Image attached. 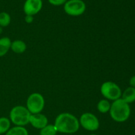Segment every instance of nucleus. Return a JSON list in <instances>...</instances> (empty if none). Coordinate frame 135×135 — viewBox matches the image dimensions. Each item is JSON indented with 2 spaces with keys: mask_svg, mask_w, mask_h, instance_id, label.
Masks as SVG:
<instances>
[{
  "mask_svg": "<svg viewBox=\"0 0 135 135\" xmlns=\"http://www.w3.org/2000/svg\"><path fill=\"white\" fill-rule=\"evenodd\" d=\"M42 0H26L23 5L24 13L26 15L34 16L42 9Z\"/></svg>",
  "mask_w": 135,
  "mask_h": 135,
  "instance_id": "obj_8",
  "label": "nucleus"
},
{
  "mask_svg": "<svg viewBox=\"0 0 135 135\" xmlns=\"http://www.w3.org/2000/svg\"><path fill=\"white\" fill-rule=\"evenodd\" d=\"M11 122L9 118L6 117H0V135L4 134L11 129Z\"/></svg>",
  "mask_w": 135,
  "mask_h": 135,
  "instance_id": "obj_15",
  "label": "nucleus"
},
{
  "mask_svg": "<svg viewBox=\"0 0 135 135\" xmlns=\"http://www.w3.org/2000/svg\"><path fill=\"white\" fill-rule=\"evenodd\" d=\"M100 92L104 98L113 102L121 98L122 94L121 88L112 81L104 82L100 87Z\"/></svg>",
  "mask_w": 135,
  "mask_h": 135,
  "instance_id": "obj_4",
  "label": "nucleus"
},
{
  "mask_svg": "<svg viewBox=\"0 0 135 135\" xmlns=\"http://www.w3.org/2000/svg\"><path fill=\"white\" fill-rule=\"evenodd\" d=\"M25 21L28 24L32 23L34 21V16L26 15L25 17Z\"/></svg>",
  "mask_w": 135,
  "mask_h": 135,
  "instance_id": "obj_19",
  "label": "nucleus"
},
{
  "mask_svg": "<svg viewBox=\"0 0 135 135\" xmlns=\"http://www.w3.org/2000/svg\"><path fill=\"white\" fill-rule=\"evenodd\" d=\"M54 126L57 133L74 134L79 130L80 124L77 117L70 113H61L55 118Z\"/></svg>",
  "mask_w": 135,
  "mask_h": 135,
  "instance_id": "obj_1",
  "label": "nucleus"
},
{
  "mask_svg": "<svg viewBox=\"0 0 135 135\" xmlns=\"http://www.w3.org/2000/svg\"><path fill=\"white\" fill-rule=\"evenodd\" d=\"M80 127L81 126L88 131H96L100 127V121L94 114L89 112L84 113L79 119Z\"/></svg>",
  "mask_w": 135,
  "mask_h": 135,
  "instance_id": "obj_7",
  "label": "nucleus"
},
{
  "mask_svg": "<svg viewBox=\"0 0 135 135\" xmlns=\"http://www.w3.org/2000/svg\"><path fill=\"white\" fill-rule=\"evenodd\" d=\"M121 98L123 100L130 104L135 102V88L128 87L122 92Z\"/></svg>",
  "mask_w": 135,
  "mask_h": 135,
  "instance_id": "obj_10",
  "label": "nucleus"
},
{
  "mask_svg": "<svg viewBox=\"0 0 135 135\" xmlns=\"http://www.w3.org/2000/svg\"><path fill=\"white\" fill-rule=\"evenodd\" d=\"M129 85L131 87L135 88V75L131 76L129 80Z\"/></svg>",
  "mask_w": 135,
  "mask_h": 135,
  "instance_id": "obj_20",
  "label": "nucleus"
},
{
  "mask_svg": "<svg viewBox=\"0 0 135 135\" xmlns=\"http://www.w3.org/2000/svg\"><path fill=\"white\" fill-rule=\"evenodd\" d=\"M44 106L45 99L40 93L34 92L28 97L26 108L31 114L41 113Z\"/></svg>",
  "mask_w": 135,
  "mask_h": 135,
  "instance_id": "obj_5",
  "label": "nucleus"
},
{
  "mask_svg": "<svg viewBox=\"0 0 135 135\" xmlns=\"http://www.w3.org/2000/svg\"><path fill=\"white\" fill-rule=\"evenodd\" d=\"M57 133L56 128L54 125L47 124L46 127L40 131V135H56Z\"/></svg>",
  "mask_w": 135,
  "mask_h": 135,
  "instance_id": "obj_16",
  "label": "nucleus"
},
{
  "mask_svg": "<svg viewBox=\"0 0 135 135\" xmlns=\"http://www.w3.org/2000/svg\"><path fill=\"white\" fill-rule=\"evenodd\" d=\"M5 135H28V132L25 127L15 126L11 127Z\"/></svg>",
  "mask_w": 135,
  "mask_h": 135,
  "instance_id": "obj_14",
  "label": "nucleus"
},
{
  "mask_svg": "<svg viewBox=\"0 0 135 135\" xmlns=\"http://www.w3.org/2000/svg\"><path fill=\"white\" fill-rule=\"evenodd\" d=\"M11 40L8 37L0 38V57L4 56L11 50Z\"/></svg>",
  "mask_w": 135,
  "mask_h": 135,
  "instance_id": "obj_12",
  "label": "nucleus"
},
{
  "mask_svg": "<svg viewBox=\"0 0 135 135\" xmlns=\"http://www.w3.org/2000/svg\"><path fill=\"white\" fill-rule=\"evenodd\" d=\"M30 115L31 113L25 106L16 105L11 109L9 119L15 126L25 127L29 123Z\"/></svg>",
  "mask_w": 135,
  "mask_h": 135,
  "instance_id": "obj_3",
  "label": "nucleus"
},
{
  "mask_svg": "<svg viewBox=\"0 0 135 135\" xmlns=\"http://www.w3.org/2000/svg\"><path fill=\"white\" fill-rule=\"evenodd\" d=\"M11 21L10 15L7 12L0 13V26L2 28L7 27L9 26Z\"/></svg>",
  "mask_w": 135,
  "mask_h": 135,
  "instance_id": "obj_17",
  "label": "nucleus"
},
{
  "mask_svg": "<svg viewBox=\"0 0 135 135\" xmlns=\"http://www.w3.org/2000/svg\"><path fill=\"white\" fill-rule=\"evenodd\" d=\"M131 107L121 98L115 100L111 104L109 115L112 119L117 123H123L129 119L131 115Z\"/></svg>",
  "mask_w": 135,
  "mask_h": 135,
  "instance_id": "obj_2",
  "label": "nucleus"
},
{
  "mask_svg": "<svg viewBox=\"0 0 135 135\" xmlns=\"http://www.w3.org/2000/svg\"><path fill=\"white\" fill-rule=\"evenodd\" d=\"M11 50L17 54H23L26 50V44L21 40H16L12 42L11 44Z\"/></svg>",
  "mask_w": 135,
  "mask_h": 135,
  "instance_id": "obj_11",
  "label": "nucleus"
},
{
  "mask_svg": "<svg viewBox=\"0 0 135 135\" xmlns=\"http://www.w3.org/2000/svg\"><path fill=\"white\" fill-rule=\"evenodd\" d=\"M89 135H98V134H89Z\"/></svg>",
  "mask_w": 135,
  "mask_h": 135,
  "instance_id": "obj_22",
  "label": "nucleus"
},
{
  "mask_svg": "<svg viewBox=\"0 0 135 135\" xmlns=\"http://www.w3.org/2000/svg\"><path fill=\"white\" fill-rule=\"evenodd\" d=\"M63 9L68 15L78 17L82 15L85 12L86 5L83 0H67Z\"/></svg>",
  "mask_w": 135,
  "mask_h": 135,
  "instance_id": "obj_6",
  "label": "nucleus"
},
{
  "mask_svg": "<svg viewBox=\"0 0 135 135\" xmlns=\"http://www.w3.org/2000/svg\"><path fill=\"white\" fill-rule=\"evenodd\" d=\"M2 30H3V28L0 26V34H1V33L2 32Z\"/></svg>",
  "mask_w": 135,
  "mask_h": 135,
  "instance_id": "obj_21",
  "label": "nucleus"
},
{
  "mask_svg": "<svg viewBox=\"0 0 135 135\" xmlns=\"http://www.w3.org/2000/svg\"><path fill=\"white\" fill-rule=\"evenodd\" d=\"M67 0H48V2L51 5L54 6H61V5H65Z\"/></svg>",
  "mask_w": 135,
  "mask_h": 135,
  "instance_id": "obj_18",
  "label": "nucleus"
},
{
  "mask_svg": "<svg viewBox=\"0 0 135 135\" xmlns=\"http://www.w3.org/2000/svg\"><path fill=\"white\" fill-rule=\"evenodd\" d=\"M29 123L36 129H42L48 124V119L45 115L42 113L30 115L29 119Z\"/></svg>",
  "mask_w": 135,
  "mask_h": 135,
  "instance_id": "obj_9",
  "label": "nucleus"
},
{
  "mask_svg": "<svg viewBox=\"0 0 135 135\" xmlns=\"http://www.w3.org/2000/svg\"><path fill=\"white\" fill-rule=\"evenodd\" d=\"M111 103L106 99L100 100L97 104V109L100 113H107L109 112L111 108Z\"/></svg>",
  "mask_w": 135,
  "mask_h": 135,
  "instance_id": "obj_13",
  "label": "nucleus"
}]
</instances>
